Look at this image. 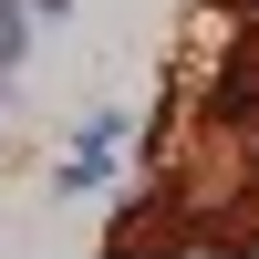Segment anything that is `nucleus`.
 Returning a JSON list of instances; mask_svg holds the SVG:
<instances>
[{
	"instance_id": "nucleus-1",
	"label": "nucleus",
	"mask_w": 259,
	"mask_h": 259,
	"mask_svg": "<svg viewBox=\"0 0 259 259\" xmlns=\"http://www.w3.org/2000/svg\"><path fill=\"white\" fill-rule=\"evenodd\" d=\"M187 218H197V187H187L177 166H156V187H145L135 207H114V228H104V239H114V249H177Z\"/></svg>"
},
{
	"instance_id": "nucleus-2",
	"label": "nucleus",
	"mask_w": 259,
	"mask_h": 259,
	"mask_svg": "<svg viewBox=\"0 0 259 259\" xmlns=\"http://www.w3.org/2000/svg\"><path fill=\"white\" fill-rule=\"evenodd\" d=\"M124 135H135V114H83V135H73V156L52 166V197H104L114 187V156H124Z\"/></svg>"
},
{
	"instance_id": "nucleus-3",
	"label": "nucleus",
	"mask_w": 259,
	"mask_h": 259,
	"mask_svg": "<svg viewBox=\"0 0 259 259\" xmlns=\"http://www.w3.org/2000/svg\"><path fill=\"white\" fill-rule=\"evenodd\" d=\"M31 41H41L31 0H0V62H31Z\"/></svg>"
},
{
	"instance_id": "nucleus-4",
	"label": "nucleus",
	"mask_w": 259,
	"mask_h": 259,
	"mask_svg": "<svg viewBox=\"0 0 259 259\" xmlns=\"http://www.w3.org/2000/svg\"><path fill=\"white\" fill-rule=\"evenodd\" d=\"M11 104H21V62H0V114H11Z\"/></svg>"
},
{
	"instance_id": "nucleus-5",
	"label": "nucleus",
	"mask_w": 259,
	"mask_h": 259,
	"mask_svg": "<svg viewBox=\"0 0 259 259\" xmlns=\"http://www.w3.org/2000/svg\"><path fill=\"white\" fill-rule=\"evenodd\" d=\"M31 21H41V31H52V21H73V0H31Z\"/></svg>"
}]
</instances>
